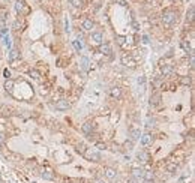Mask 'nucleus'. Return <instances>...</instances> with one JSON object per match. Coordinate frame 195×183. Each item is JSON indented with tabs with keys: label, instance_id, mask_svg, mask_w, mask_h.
Segmentation results:
<instances>
[{
	"label": "nucleus",
	"instance_id": "nucleus-1",
	"mask_svg": "<svg viewBox=\"0 0 195 183\" xmlns=\"http://www.w3.org/2000/svg\"><path fill=\"white\" fill-rule=\"evenodd\" d=\"M177 21V14L174 11H165L164 14H162V23L165 27H171V26Z\"/></svg>",
	"mask_w": 195,
	"mask_h": 183
},
{
	"label": "nucleus",
	"instance_id": "nucleus-2",
	"mask_svg": "<svg viewBox=\"0 0 195 183\" xmlns=\"http://www.w3.org/2000/svg\"><path fill=\"white\" fill-rule=\"evenodd\" d=\"M84 158L87 161H90V162H99L101 161V153L96 152V150L89 149V150H86V152H84Z\"/></svg>",
	"mask_w": 195,
	"mask_h": 183
},
{
	"label": "nucleus",
	"instance_id": "nucleus-3",
	"mask_svg": "<svg viewBox=\"0 0 195 183\" xmlns=\"http://www.w3.org/2000/svg\"><path fill=\"white\" fill-rule=\"evenodd\" d=\"M56 110H59V111H66L69 107H71V104L66 101V99H60V101H57L56 102Z\"/></svg>",
	"mask_w": 195,
	"mask_h": 183
},
{
	"label": "nucleus",
	"instance_id": "nucleus-4",
	"mask_svg": "<svg viewBox=\"0 0 195 183\" xmlns=\"http://www.w3.org/2000/svg\"><path fill=\"white\" fill-rule=\"evenodd\" d=\"M122 63L125 65V66H131V68L135 66V60L132 59L131 54H123L122 56Z\"/></svg>",
	"mask_w": 195,
	"mask_h": 183
},
{
	"label": "nucleus",
	"instance_id": "nucleus-5",
	"mask_svg": "<svg viewBox=\"0 0 195 183\" xmlns=\"http://www.w3.org/2000/svg\"><path fill=\"white\" fill-rule=\"evenodd\" d=\"M15 9L18 14H29V8H26V3L21 2V0H18L15 3Z\"/></svg>",
	"mask_w": 195,
	"mask_h": 183
},
{
	"label": "nucleus",
	"instance_id": "nucleus-6",
	"mask_svg": "<svg viewBox=\"0 0 195 183\" xmlns=\"http://www.w3.org/2000/svg\"><path fill=\"white\" fill-rule=\"evenodd\" d=\"M104 174H105V177L107 179H110V180H114L117 177V171L114 168H110V167H107L105 170H104Z\"/></svg>",
	"mask_w": 195,
	"mask_h": 183
},
{
	"label": "nucleus",
	"instance_id": "nucleus-7",
	"mask_svg": "<svg viewBox=\"0 0 195 183\" xmlns=\"http://www.w3.org/2000/svg\"><path fill=\"white\" fill-rule=\"evenodd\" d=\"M143 180L146 182V183H153L155 182V173L153 171H144V174H143Z\"/></svg>",
	"mask_w": 195,
	"mask_h": 183
},
{
	"label": "nucleus",
	"instance_id": "nucleus-8",
	"mask_svg": "<svg viewBox=\"0 0 195 183\" xmlns=\"http://www.w3.org/2000/svg\"><path fill=\"white\" fill-rule=\"evenodd\" d=\"M18 59H20V51L15 50V48H12L11 53H9V60H11V63H15Z\"/></svg>",
	"mask_w": 195,
	"mask_h": 183
},
{
	"label": "nucleus",
	"instance_id": "nucleus-9",
	"mask_svg": "<svg viewBox=\"0 0 195 183\" xmlns=\"http://www.w3.org/2000/svg\"><path fill=\"white\" fill-rule=\"evenodd\" d=\"M159 104H161V93H153L150 96V105L156 107V105H159Z\"/></svg>",
	"mask_w": 195,
	"mask_h": 183
},
{
	"label": "nucleus",
	"instance_id": "nucleus-10",
	"mask_svg": "<svg viewBox=\"0 0 195 183\" xmlns=\"http://www.w3.org/2000/svg\"><path fill=\"white\" fill-rule=\"evenodd\" d=\"M132 177H135V179H143V174H144V170L143 168H132Z\"/></svg>",
	"mask_w": 195,
	"mask_h": 183
},
{
	"label": "nucleus",
	"instance_id": "nucleus-11",
	"mask_svg": "<svg viewBox=\"0 0 195 183\" xmlns=\"http://www.w3.org/2000/svg\"><path fill=\"white\" fill-rule=\"evenodd\" d=\"M180 45H182V48H183L188 54H194V50L191 48V45H189V42H188V39H183V41L180 42Z\"/></svg>",
	"mask_w": 195,
	"mask_h": 183
},
{
	"label": "nucleus",
	"instance_id": "nucleus-12",
	"mask_svg": "<svg viewBox=\"0 0 195 183\" xmlns=\"http://www.w3.org/2000/svg\"><path fill=\"white\" fill-rule=\"evenodd\" d=\"M81 131L86 134V135H89V134H92V131H93V123H90V122H86L84 125L81 126Z\"/></svg>",
	"mask_w": 195,
	"mask_h": 183
},
{
	"label": "nucleus",
	"instance_id": "nucleus-13",
	"mask_svg": "<svg viewBox=\"0 0 195 183\" xmlns=\"http://www.w3.org/2000/svg\"><path fill=\"white\" fill-rule=\"evenodd\" d=\"M129 137H131V141L134 143V141L140 140V137H141V132H140L138 129H131V132H129Z\"/></svg>",
	"mask_w": 195,
	"mask_h": 183
},
{
	"label": "nucleus",
	"instance_id": "nucleus-14",
	"mask_svg": "<svg viewBox=\"0 0 195 183\" xmlns=\"http://www.w3.org/2000/svg\"><path fill=\"white\" fill-rule=\"evenodd\" d=\"M42 179L44 180H54V173L51 171V170H45V171H42Z\"/></svg>",
	"mask_w": 195,
	"mask_h": 183
},
{
	"label": "nucleus",
	"instance_id": "nucleus-15",
	"mask_svg": "<svg viewBox=\"0 0 195 183\" xmlns=\"http://www.w3.org/2000/svg\"><path fill=\"white\" fill-rule=\"evenodd\" d=\"M99 53L102 54H111V47L108 44H101L99 45Z\"/></svg>",
	"mask_w": 195,
	"mask_h": 183
},
{
	"label": "nucleus",
	"instance_id": "nucleus-16",
	"mask_svg": "<svg viewBox=\"0 0 195 183\" xmlns=\"http://www.w3.org/2000/svg\"><path fill=\"white\" fill-rule=\"evenodd\" d=\"M92 41H95L96 44H102V41H104V36H102V33H99V32H95V33H92Z\"/></svg>",
	"mask_w": 195,
	"mask_h": 183
},
{
	"label": "nucleus",
	"instance_id": "nucleus-17",
	"mask_svg": "<svg viewBox=\"0 0 195 183\" xmlns=\"http://www.w3.org/2000/svg\"><path fill=\"white\" fill-rule=\"evenodd\" d=\"M137 158H138L141 162H149V161H150L149 153H146V152H138V153H137Z\"/></svg>",
	"mask_w": 195,
	"mask_h": 183
},
{
	"label": "nucleus",
	"instance_id": "nucleus-18",
	"mask_svg": "<svg viewBox=\"0 0 195 183\" xmlns=\"http://www.w3.org/2000/svg\"><path fill=\"white\" fill-rule=\"evenodd\" d=\"M141 143H143V146H149L152 143V135L149 132L144 134V135H141Z\"/></svg>",
	"mask_w": 195,
	"mask_h": 183
},
{
	"label": "nucleus",
	"instance_id": "nucleus-19",
	"mask_svg": "<svg viewBox=\"0 0 195 183\" xmlns=\"http://www.w3.org/2000/svg\"><path fill=\"white\" fill-rule=\"evenodd\" d=\"M173 66L171 65H165V66H162V75L164 77H168V75H171L173 74Z\"/></svg>",
	"mask_w": 195,
	"mask_h": 183
},
{
	"label": "nucleus",
	"instance_id": "nucleus-20",
	"mask_svg": "<svg viewBox=\"0 0 195 183\" xmlns=\"http://www.w3.org/2000/svg\"><path fill=\"white\" fill-rule=\"evenodd\" d=\"M93 26H95V24H93V21H92L90 18H87V20H84V23H83V29L89 32V30L93 29Z\"/></svg>",
	"mask_w": 195,
	"mask_h": 183
},
{
	"label": "nucleus",
	"instance_id": "nucleus-21",
	"mask_svg": "<svg viewBox=\"0 0 195 183\" xmlns=\"http://www.w3.org/2000/svg\"><path fill=\"white\" fill-rule=\"evenodd\" d=\"M12 87H14V81H12V80H6V83H5V90L8 92V93H12Z\"/></svg>",
	"mask_w": 195,
	"mask_h": 183
},
{
	"label": "nucleus",
	"instance_id": "nucleus-22",
	"mask_svg": "<svg viewBox=\"0 0 195 183\" xmlns=\"http://www.w3.org/2000/svg\"><path fill=\"white\" fill-rule=\"evenodd\" d=\"M81 69L83 71H89V59L87 57H81Z\"/></svg>",
	"mask_w": 195,
	"mask_h": 183
},
{
	"label": "nucleus",
	"instance_id": "nucleus-23",
	"mask_svg": "<svg viewBox=\"0 0 195 183\" xmlns=\"http://www.w3.org/2000/svg\"><path fill=\"white\" fill-rule=\"evenodd\" d=\"M111 96L113 98H120L122 96V90H120L119 87H113L111 89Z\"/></svg>",
	"mask_w": 195,
	"mask_h": 183
},
{
	"label": "nucleus",
	"instance_id": "nucleus-24",
	"mask_svg": "<svg viewBox=\"0 0 195 183\" xmlns=\"http://www.w3.org/2000/svg\"><path fill=\"white\" fill-rule=\"evenodd\" d=\"M180 83L183 84V86H191V77H182L180 78Z\"/></svg>",
	"mask_w": 195,
	"mask_h": 183
},
{
	"label": "nucleus",
	"instance_id": "nucleus-25",
	"mask_svg": "<svg viewBox=\"0 0 195 183\" xmlns=\"http://www.w3.org/2000/svg\"><path fill=\"white\" fill-rule=\"evenodd\" d=\"M155 123H156V120H155L153 117H149V119L146 120V126L150 129V128H153V126H155Z\"/></svg>",
	"mask_w": 195,
	"mask_h": 183
},
{
	"label": "nucleus",
	"instance_id": "nucleus-26",
	"mask_svg": "<svg viewBox=\"0 0 195 183\" xmlns=\"http://www.w3.org/2000/svg\"><path fill=\"white\" fill-rule=\"evenodd\" d=\"M186 18L189 20L191 23L194 21V6H191V8H189V11H188V15H186Z\"/></svg>",
	"mask_w": 195,
	"mask_h": 183
},
{
	"label": "nucleus",
	"instance_id": "nucleus-27",
	"mask_svg": "<svg viewBox=\"0 0 195 183\" xmlns=\"http://www.w3.org/2000/svg\"><path fill=\"white\" fill-rule=\"evenodd\" d=\"M71 5L74 8H81L83 6V0H71Z\"/></svg>",
	"mask_w": 195,
	"mask_h": 183
},
{
	"label": "nucleus",
	"instance_id": "nucleus-28",
	"mask_svg": "<svg viewBox=\"0 0 195 183\" xmlns=\"http://www.w3.org/2000/svg\"><path fill=\"white\" fill-rule=\"evenodd\" d=\"M30 75H32L33 78H35V80H38V81L41 80V74H39L38 71H35V69H32V71H30Z\"/></svg>",
	"mask_w": 195,
	"mask_h": 183
},
{
	"label": "nucleus",
	"instance_id": "nucleus-29",
	"mask_svg": "<svg viewBox=\"0 0 195 183\" xmlns=\"http://www.w3.org/2000/svg\"><path fill=\"white\" fill-rule=\"evenodd\" d=\"M77 152L81 153V155H84V152H86V146L83 144V143H80V144L77 146Z\"/></svg>",
	"mask_w": 195,
	"mask_h": 183
},
{
	"label": "nucleus",
	"instance_id": "nucleus-30",
	"mask_svg": "<svg viewBox=\"0 0 195 183\" xmlns=\"http://www.w3.org/2000/svg\"><path fill=\"white\" fill-rule=\"evenodd\" d=\"M167 170H168L170 173H174V171L177 170V165H176V164H168V165H167Z\"/></svg>",
	"mask_w": 195,
	"mask_h": 183
},
{
	"label": "nucleus",
	"instance_id": "nucleus-31",
	"mask_svg": "<svg viewBox=\"0 0 195 183\" xmlns=\"http://www.w3.org/2000/svg\"><path fill=\"white\" fill-rule=\"evenodd\" d=\"M117 44L119 45H125V41H126V36H117Z\"/></svg>",
	"mask_w": 195,
	"mask_h": 183
},
{
	"label": "nucleus",
	"instance_id": "nucleus-32",
	"mask_svg": "<svg viewBox=\"0 0 195 183\" xmlns=\"http://www.w3.org/2000/svg\"><path fill=\"white\" fill-rule=\"evenodd\" d=\"M132 147H134V143H132L131 140H129V141H126V143H125V149H128V150H131Z\"/></svg>",
	"mask_w": 195,
	"mask_h": 183
},
{
	"label": "nucleus",
	"instance_id": "nucleus-33",
	"mask_svg": "<svg viewBox=\"0 0 195 183\" xmlns=\"http://www.w3.org/2000/svg\"><path fill=\"white\" fill-rule=\"evenodd\" d=\"M74 47H75L77 51H81V44H80L78 41H74Z\"/></svg>",
	"mask_w": 195,
	"mask_h": 183
},
{
	"label": "nucleus",
	"instance_id": "nucleus-34",
	"mask_svg": "<svg viewBox=\"0 0 195 183\" xmlns=\"http://www.w3.org/2000/svg\"><path fill=\"white\" fill-rule=\"evenodd\" d=\"M3 75L6 77V80H11V72H9L8 69H5V71H3Z\"/></svg>",
	"mask_w": 195,
	"mask_h": 183
},
{
	"label": "nucleus",
	"instance_id": "nucleus-35",
	"mask_svg": "<svg viewBox=\"0 0 195 183\" xmlns=\"http://www.w3.org/2000/svg\"><path fill=\"white\" fill-rule=\"evenodd\" d=\"M5 141H6V135L3 132H0V144H3Z\"/></svg>",
	"mask_w": 195,
	"mask_h": 183
},
{
	"label": "nucleus",
	"instance_id": "nucleus-36",
	"mask_svg": "<svg viewBox=\"0 0 195 183\" xmlns=\"http://www.w3.org/2000/svg\"><path fill=\"white\" fill-rule=\"evenodd\" d=\"M96 147L101 149V150H102V149H107V146L104 144V143H96Z\"/></svg>",
	"mask_w": 195,
	"mask_h": 183
},
{
	"label": "nucleus",
	"instance_id": "nucleus-37",
	"mask_svg": "<svg viewBox=\"0 0 195 183\" xmlns=\"http://www.w3.org/2000/svg\"><path fill=\"white\" fill-rule=\"evenodd\" d=\"M132 27H134V30H138V29H140V26H138V23H137V21H134V23H132Z\"/></svg>",
	"mask_w": 195,
	"mask_h": 183
},
{
	"label": "nucleus",
	"instance_id": "nucleus-38",
	"mask_svg": "<svg viewBox=\"0 0 195 183\" xmlns=\"http://www.w3.org/2000/svg\"><path fill=\"white\" fill-rule=\"evenodd\" d=\"M128 183H138V179H135V177H131L129 180H128Z\"/></svg>",
	"mask_w": 195,
	"mask_h": 183
},
{
	"label": "nucleus",
	"instance_id": "nucleus-39",
	"mask_svg": "<svg viewBox=\"0 0 195 183\" xmlns=\"http://www.w3.org/2000/svg\"><path fill=\"white\" fill-rule=\"evenodd\" d=\"M138 83H140V84H144V77H140V78H138Z\"/></svg>",
	"mask_w": 195,
	"mask_h": 183
},
{
	"label": "nucleus",
	"instance_id": "nucleus-40",
	"mask_svg": "<svg viewBox=\"0 0 195 183\" xmlns=\"http://www.w3.org/2000/svg\"><path fill=\"white\" fill-rule=\"evenodd\" d=\"M117 3H120L122 6H126V3H125V0H117Z\"/></svg>",
	"mask_w": 195,
	"mask_h": 183
},
{
	"label": "nucleus",
	"instance_id": "nucleus-41",
	"mask_svg": "<svg viewBox=\"0 0 195 183\" xmlns=\"http://www.w3.org/2000/svg\"><path fill=\"white\" fill-rule=\"evenodd\" d=\"M95 183H104V182H102V180H96Z\"/></svg>",
	"mask_w": 195,
	"mask_h": 183
},
{
	"label": "nucleus",
	"instance_id": "nucleus-42",
	"mask_svg": "<svg viewBox=\"0 0 195 183\" xmlns=\"http://www.w3.org/2000/svg\"><path fill=\"white\" fill-rule=\"evenodd\" d=\"M3 2H8V0H3Z\"/></svg>",
	"mask_w": 195,
	"mask_h": 183
}]
</instances>
